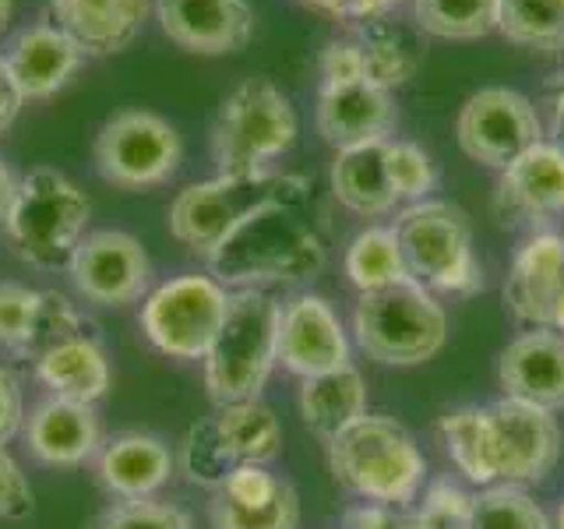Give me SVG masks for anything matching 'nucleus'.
Returning a JSON list of instances; mask_svg holds the SVG:
<instances>
[{"label": "nucleus", "instance_id": "obj_1", "mask_svg": "<svg viewBox=\"0 0 564 529\" xmlns=\"http://www.w3.org/2000/svg\"><path fill=\"white\" fill-rule=\"evenodd\" d=\"M311 191L251 212L212 258H205L208 276L226 290H269L296 287L325 269L328 244L314 219H307Z\"/></svg>", "mask_w": 564, "mask_h": 529}, {"label": "nucleus", "instance_id": "obj_2", "mask_svg": "<svg viewBox=\"0 0 564 529\" xmlns=\"http://www.w3.org/2000/svg\"><path fill=\"white\" fill-rule=\"evenodd\" d=\"M328 469L352 498L392 508H413L427 487V455L420 441L381 413H364L328 441Z\"/></svg>", "mask_w": 564, "mask_h": 529}, {"label": "nucleus", "instance_id": "obj_3", "mask_svg": "<svg viewBox=\"0 0 564 529\" xmlns=\"http://www.w3.org/2000/svg\"><path fill=\"white\" fill-rule=\"evenodd\" d=\"M279 307L272 290H229L223 328L202 360L212 406L261 399L279 367Z\"/></svg>", "mask_w": 564, "mask_h": 529}, {"label": "nucleus", "instance_id": "obj_4", "mask_svg": "<svg viewBox=\"0 0 564 529\" xmlns=\"http://www.w3.org/2000/svg\"><path fill=\"white\" fill-rule=\"evenodd\" d=\"M352 343L381 367H420L448 343L445 304L416 279L360 293L352 307Z\"/></svg>", "mask_w": 564, "mask_h": 529}, {"label": "nucleus", "instance_id": "obj_5", "mask_svg": "<svg viewBox=\"0 0 564 529\" xmlns=\"http://www.w3.org/2000/svg\"><path fill=\"white\" fill-rule=\"evenodd\" d=\"M300 191H311V181L300 173H216L208 181L184 187L170 202V237L198 258H212L251 212Z\"/></svg>", "mask_w": 564, "mask_h": 529}, {"label": "nucleus", "instance_id": "obj_6", "mask_svg": "<svg viewBox=\"0 0 564 529\" xmlns=\"http://www.w3.org/2000/svg\"><path fill=\"white\" fill-rule=\"evenodd\" d=\"M88 219H93V202L85 198V191L61 170L40 166L18 181L4 234L25 264L57 272L67 269L70 255L85 240Z\"/></svg>", "mask_w": 564, "mask_h": 529}, {"label": "nucleus", "instance_id": "obj_7", "mask_svg": "<svg viewBox=\"0 0 564 529\" xmlns=\"http://www.w3.org/2000/svg\"><path fill=\"white\" fill-rule=\"evenodd\" d=\"M279 452L282 423L269 402H226L187 428L181 452H176V473H184L194 487L219 490L234 469L269 466L279 458Z\"/></svg>", "mask_w": 564, "mask_h": 529}, {"label": "nucleus", "instance_id": "obj_8", "mask_svg": "<svg viewBox=\"0 0 564 529\" xmlns=\"http://www.w3.org/2000/svg\"><path fill=\"white\" fill-rule=\"evenodd\" d=\"M395 234L405 272L434 296H476L484 290V264L473 251V223L445 198H423L395 212Z\"/></svg>", "mask_w": 564, "mask_h": 529}, {"label": "nucleus", "instance_id": "obj_9", "mask_svg": "<svg viewBox=\"0 0 564 529\" xmlns=\"http://www.w3.org/2000/svg\"><path fill=\"white\" fill-rule=\"evenodd\" d=\"M300 134V120L290 96L272 78H243L219 106L212 123V159L219 173L272 170Z\"/></svg>", "mask_w": 564, "mask_h": 529}, {"label": "nucleus", "instance_id": "obj_10", "mask_svg": "<svg viewBox=\"0 0 564 529\" xmlns=\"http://www.w3.org/2000/svg\"><path fill=\"white\" fill-rule=\"evenodd\" d=\"M229 290L208 272H184L149 290L141 300V332L173 360H205L223 328Z\"/></svg>", "mask_w": 564, "mask_h": 529}, {"label": "nucleus", "instance_id": "obj_11", "mask_svg": "<svg viewBox=\"0 0 564 529\" xmlns=\"http://www.w3.org/2000/svg\"><path fill=\"white\" fill-rule=\"evenodd\" d=\"M93 159L106 184L149 191L176 176L184 163V141L166 117L152 110H120L99 128Z\"/></svg>", "mask_w": 564, "mask_h": 529}, {"label": "nucleus", "instance_id": "obj_12", "mask_svg": "<svg viewBox=\"0 0 564 529\" xmlns=\"http://www.w3.org/2000/svg\"><path fill=\"white\" fill-rule=\"evenodd\" d=\"M458 149L476 166L505 170L511 159H519L529 145L543 141V120L529 96L508 85H490L473 93L455 120Z\"/></svg>", "mask_w": 564, "mask_h": 529}, {"label": "nucleus", "instance_id": "obj_13", "mask_svg": "<svg viewBox=\"0 0 564 529\" xmlns=\"http://www.w3.org/2000/svg\"><path fill=\"white\" fill-rule=\"evenodd\" d=\"M484 413H487L490 455H494L498 484H516V487L543 484L554 473L564 449L557 413L505 396L487 402Z\"/></svg>", "mask_w": 564, "mask_h": 529}, {"label": "nucleus", "instance_id": "obj_14", "mask_svg": "<svg viewBox=\"0 0 564 529\" xmlns=\"http://www.w3.org/2000/svg\"><path fill=\"white\" fill-rule=\"evenodd\" d=\"M70 287L96 307H128L152 290V261L138 237L123 229L85 234L78 251L67 261Z\"/></svg>", "mask_w": 564, "mask_h": 529}, {"label": "nucleus", "instance_id": "obj_15", "mask_svg": "<svg viewBox=\"0 0 564 529\" xmlns=\"http://www.w3.org/2000/svg\"><path fill=\"white\" fill-rule=\"evenodd\" d=\"M352 343L339 311L322 293H293L279 307V367L300 381L339 370L349 360Z\"/></svg>", "mask_w": 564, "mask_h": 529}, {"label": "nucleus", "instance_id": "obj_16", "mask_svg": "<svg viewBox=\"0 0 564 529\" xmlns=\"http://www.w3.org/2000/svg\"><path fill=\"white\" fill-rule=\"evenodd\" d=\"M494 216L501 226L546 229L564 216V145L543 138L498 173Z\"/></svg>", "mask_w": 564, "mask_h": 529}, {"label": "nucleus", "instance_id": "obj_17", "mask_svg": "<svg viewBox=\"0 0 564 529\" xmlns=\"http://www.w3.org/2000/svg\"><path fill=\"white\" fill-rule=\"evenodd\" d=\"M163 35L198 57L240 53L254 35L251 0H152Z\"/></svg>", "mask_w": 564, "mask_h": 529}, {"label": "nucleus", "instance_id": "obj_18", "mask_svg": "<svg viewBox=\"0 0 564 529\" xmlns=\"http://www.w3.org/2000/svg\"><path fill=\"white\" fill-rule=\"evenodd\" d=\"M564 300V234L533 229L505 276V307L525 328H551Z\"/></svg>", "mask_w": 564, "mask_h": 529}, {"label": "nucleus", "instance_id": "obj_19", "mask_svg": "<svg viewBox=\"0 0 564 529\" xmlns=\"http://www.w3.org/2000/svg\"><path fill=\"white\" fill-rule=\"evenodd\" d=\"M314 123L335 152L375 145L395 134L392 93L375 82H322L314 106Z\"/></svg>", "mask_w": 564, "mask_h": 529}, {"label": "nucleus", "instance_id": "obj_20", "mask_svg": "<svg viewBox=\"0 0 564 529\" xmlns=\"http://www.w3.org/2000/svg\"><path fill=\"white\" fill-rule=\"evenodd\" d=\"M22 438L35 463L50 469H78L96 463L102 449V423L96 406L50 396L25 413Z\"/></svg>", "mask_w": 564, "mask_h": 529}, {"label": "nucleus", "instance_id": "obj_21", "mask_svg": "<svg viewBox=\"0 0 564 529\" xmlns=\"http://www.w3.org/2000/svg\"><path fill=\"white\" fill-rule=\"evenodd\" d=\"M498 385L505 399L540 410H564V335L554 328H525L498 357Z\"/></svg>", "mask_w": 564, "mask_h": 529}, {"label": "nucleus", "instance_id": "obj_22", "mask_svg": "<svg viewBox=\"0 0 564 529\" xmlns=\"http://www.w3.org/2000/svg\"><path fill=\"white\" fill-rule=\"evenodd\" d=\"M96 476L106 494L117 501L159 498L163 487L176 476V452L163 438L145 431H123L102 441L96 455Z\"/></svg>", "mask_w": 564, "mask_h": 529}, {"label": "nucleus", "instance_id": "obj_23", "mask_svg": "<svg viewBox=\"0 0 564 529\" xmlns=\"http://www.w3.org/2000/svg\"><path fill=\"white\" fill-rule=\"evenodd\" d=\"M152 14V0H50V18L82 46L85 57L128 50Z\"/></svg>", "mask_w": 564, "mask_h": 529}, {"label": "nucleus", "instance_id": "obj_24", "mask_svg": "<svg viewBox=\"0 0 564 529\" xmlns=\"http://www.w3.org/2000/svg\"><path fill=\"white\" fill-rule=\"evenodd\" d=\"M82 61H85L82 46L53 22H40V25L22 29L4 53L11 82H14L18 93H22L25 102L57 96L61 88L78 75Z\"/></svg>", "mask_w": 564, "mask_h": 529}, {"label": "nucleus", "instance_id": "obj_25", "mask_svg": "<svg viewBox=\"0 0 564 529\" xmlns=\"http://www.w3.org/2000/svg\"><path fill=\"white\" fill-rule=\"evenodd\" d=\"M32 370H35V381L50 388V396L88 402V406H96L113 385L110 353H106V343L96 332V325L46 349L43 357L32 364Z\"/></svg>", "mask_w": 564, "mask_h": 529}, {"label": "nucleus", "instance_id": "obj_26", "mask_svg": "<svg viewBox=\"0 0 564 529\" xmlns=\"http://www.w3.org/2000/svg\"><path fill=\"white\" fill-rule=\"evenodd\" d=\"M296 406L300 417H304V428L328 445L332 438H339L367 413L364 375L352 364H346L339 370H328V375L304 378L300 381Z\"/></svg>", "mask_w": 564, "mask_h": 529}, {"label": "nucleus", "instance_id": "obj_27", "mask_svg": "<svg viewBox=\"0 0 564 529\" xmlns=\"http://www.w3.org/2000/svg\"><path fill=\"white\" fill-rule=\"evenodd\" d=\"M332 194L346 212L360 219H384L399 208L392 184H388V166H384V141L360 149L335 152L332 163Z\"/></svg>", "mask_w": 564, "mask_h": 529}, {"label": "nucleus", "instance_id": "obj_28", "mask_svg": "<svg viewBox=\"0 0 564 529\" xmlns=\"http://www.w3.org/2000/svg\"><path fill=\"white\" fill-rule=\"evenodd\" d=\"M352 40L360 43L367 82L388 88V93L402 88L423 64V46L416 43V35L395 22H384V18L357 22Z\"/></svg>", "mask_w": 564, "mask_h": 529}, {"label": "nucleus", "instance_id": "obj_29", "mask_svg": "<svg viewBox=\"0 0 564 529\" xmlns=\"http://www.w3.org/2000/svg\"><path fill=\"white\" fill-rule=\"evenodd\" d=\"M343 272H346V282L357 293H375V290L395 287V282L410 279L395 226L392 223L388 226L384 223L364 226L360 234L346 244Z\"/></svg>", "mask_w": 564, "mask_h": 529}, {"label": "nucleus", "instance_id": "obj_30", "mask_svg": "<svg viewBox=\"0 0 564 529\" xmlns=\"http://www.w3.org/2000/svg\"><path fill=\"white\" fill-rule=\"evenodd\" d=\"M437 434H441V445H445L448 463L463 473L469 484L476 487L498 484L484 406H455V410H448L437 420Z\"/></svg>", "mask_w": 564, "mask_h": 529}, {"label": "nucleus", "instance_id": "obj_31", "mask_svg": "<svg viewBox=\"0 0 564 529\" xmlns=\"http://www.w3.org/2000/svg\"><path fill=\"white\" fill-rule=\"evenodd\" d=\"M498 32L525 50H564V0H498Z\"/></svg>", "mask_w": 564, "mask_h": 529}, {"label": "nucleus", "instance_id": "obj_32", "mask_svg": "<svg viewBox=\"0 0 564 529\" xmlns=\"http://www.w3.org/2000/svg\"><path fill=\"white\" fill-rule=\"evenodd\" d=\"M416 29L437 40H484L498 32V0H410Z\"/></svg>", "mask_w": 564, "mask_h": 529}, {"label": "nucleus", "instance_id": "obj_33", "mask_svg": "<svg viewBox=\"0 0 564 529\" xmlns=\"http://www.w3.org/2000/svg\"><path fill=\"white\" fill-rule=\"evenodd\" d=\"M469 529H554V522L525 487L490 484L473 494Z\"/></svg>", "mask_w": 564, "mask_h": 529}, {"label": "nucleus", "instance_id": "obj_34", "mask_svg": "<svg viewBox=\"0 0 564 529\" xmlns=\"http://www.w3.org/2000/svg\"><path fill=\"white\" fill-rule=\"evenodd\" d=\"M43 296L46 290H32L25 282H0V349L18 360H29Z\"/></svg>", "mask_w": 564, "mask_h": 529}, {"label": "nucleus", "instance_id": "obj_35", "mask_svg": "<svg viewBox=\"0 0 564 529\" xmlns=\"http://www.w3.org/2000/svg\"><path fill=\"white\" fill-rule=\"evenodd\" d=\"M208 519L212 529H300V494L286 481L275 498L261 508H240L226 501L223 494H212Z\"/></svg>", "mask_w": 564, "mask_h": 529}, {"label": "nucleus", "instance_id": "obj_36", "mask_svg": "<svg viewBox=\"0 0 564 529\" xmlns=\"http://www.w3.org/2000/svg\"><path fill=\"white\" fill-rule=\"evenodd\" d=\"M384 166H388V184H392V194L399 205L434 198L437 166H434L431 152H423L416 141L388 138L384 141Z\"/></svg>", "mask_w": 564, "mask_h": 529}, {"label": "nucleus", "instance_id": "obj_37", "mask_svg": "<svg viewBox=\"0 0 564 529\" xmlns=\"http://www.w3.org/2000/svg\"><path fill=\"white\" fill-rule=\"evenodd\" d=\"M410 516L416 529H469L473 494L452 476H441V481H431L420 490Z\"/></svg>", "mask_w": 564, "mask_h": 529}, {"label": "nucleus", "instance_id": "obj_38", "mask_svg": "<svg viewBox=\"0 0 564 529\" xmlns=\"http://www.w3.org/2000/svg\"><path fill=\"white\" fill-rule=\"evenodd\" d=\"M93 529H194V519L184 505L145 498V501H113L96 519Z\"/></svg>", "mask_w": 564, "mask_h": 529}, {"label": "nucleus", "instance_id": "obj_39", "mask_svg": "<svg viewBox=\"0 0 564 529\" xmlns=\"http://www.w3.org/2000/svg\"><path fill=\"white\" fill-rule=\"evenodd\" d=\"M282 484H286V476L272 473L269 466H240L226 476L219 490H212V494H223L226 501H234L240 508H261L275 498Z\"/></svg>", "mask_w": 564, "mask_h": 529}, {"label": "nucleus", "instance_id": "obj_40", "mask_svg": "<svg viewBox=\"0 0 564 529\" xmlns=\"http://www.w3.org/2000/svg\"><path fill=\"white\" fill-rule=\"evenodd\" d=\"M32 516V487L8 449H0V519L18 522Z\"/></svg>", "mask_w": 564, "mask_h": 529}, {"label": "nucleus", "instance_id": "obj_41", "mask_svg": "<svg viewBox=\"0 0 564 529\" xmlns=\"http://www.w3.org/2000/svg\"><path fill=\"white\" fill-rule=\"evenodd\" d=\"M317 67H322V82H367L364 53H360V43L352 40V35L328 40Z\"/></svg>", "mask_w": 564, "mask_h": 529}, {"label": "nucleus", "instance_id": "obj_42", "mask_svg": "<svg viewBox=\"0 0 564 529\" xmlns=\"http://www.w3.org/2000/svg\"><path fill=\"white\" fill-rule=\"evenodd\" d=\"M25 428V392L8 367H0V449H8L11 441Z\"/></svg>", "mask_w": 564, "mask_h": 529}, {"label": "nucleus", "instance_id": "obj_43", "mask_svg": "<svg viewBox=\"0 0 564 529\" xmlns=\"http://www.w3.org/2000/svg\"><path fill=\"white\" fill-rule=\"evenodd\" d=\"M343 529H416V526H413L410 508L360 501L343 511Z\"/></svg>", "mask_w": 564, "mask_h": 529}, {"label": "nucleus", "instance_id": "obj_44", "mask_svg": "<svg viewBox=\"0 0 564 529\" xmlns=\"http://www.w3.org/2000/svg\"><path fill=\"white\" fill-rule=\"evenodd\" d=\"M300 4L357 25V22H370V18H384L388 11L405 4V0H300Z\"/></svg>", "mask_w": 564, "mask_h": 529}, {"label": "nucleus", "instance_id": "obj_45", "mask_svg": "<svg viewBox=\"0 0 564 529\" xmlns=\"http://www.w3.org/2000/svg\"><path fill=\"white\" fill-rule=\"evenodd\" d=\"M22 106H25V99H22V93L14 88L11 71H8L4 57H0V134H4V131L11 128V123L18 120V114H22Z\"/></svg>", "mask_w": 564, "mask_h": 529}, {"label": "nucleus", "instance_id": "obj_46", "mask_svg": "<svg viewBox=\"0 0 564 529\" xmlns=\"http://www.w3.org/2000/svg\"><path fill=\"white\" fill-rule=\"evenodd\" d=\"M14 194H18V176H14V170L4 163V159H0V226H4L8 216H11Z\"/></svg>", "mask_w": 564, "mask_h": 529}, {"label": "nucleus", "instance_id": "obj_47", "mask_svg": "<svg viewBox=\"0 0 564 529\" xmlns=\"http://www.w3.org/2000/svg\"><path fill=\"white\" fill-rule=\"evenodd\" d=\"M554 131H557V141L564 145V88H561V96L554 99Z\"/></svg>", "mask_w": 564, "mask_h": 529}, {"label": "nucleus", "instance_id": "obj_48", "mask_svg": "<svg viewBox=\"0 0 564 529\" xmlns=\"http://www.w3.org/2000/svg\"><path fill=\"white\" fill-rule=\"evenodd\" d=\"M11 11H14V0H0V32L8 29V22H11Z\"/></svg>", "mask_w": 564, "mask_h": 529}, {"label": "nucleus", "instance_id": "obj_49", "mask_svg": "<svg viewBox=\"0 0 564 529\" xmlns=\"http://www.w3.org/2000/svg\"><path fill=\"white\" fill-rule=\"evenodd\" d=\"M551 328L564 335V300H561V307H557V314H554V325H551Z\"/></svg>", "mask_w": 564, "mask_h": 529}, {"label": "nucleus", "instance_id": "obj_50", "mask_svg": "<svg viewBox=\"0 0 564 529\" xmlns=\"http://www.w3.org/2000/svg\"><path fill=\"white\" fill-rule=\"evenodd\" d=\"M554 529H564V501H561V508H557V519H554Z\"/></svg>", "mask_w": 564, "mask_h": 529}]
</instances>
